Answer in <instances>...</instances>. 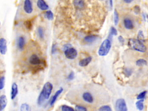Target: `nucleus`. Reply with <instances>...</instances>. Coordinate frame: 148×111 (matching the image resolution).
Returning <instances> with one entry per match:
<instances>
[{"instance_id": "obj_1", "label": "nucleus", "mask_w": 148, "mask_h": 111, "mask_svg": "<svg viewBox=\"0 0 148 111\" xmlns=\"http://www.w3.org/2000/svg\"><path fill=\"white\" fill-rule=\"evenodd\" d=\"M128 46L131 48L141 52H145L146 51L147 48L146 46L143 44V42L138 40V39H129Z\"/></svg>"}, {"instance_id": "obj_2", "label": "nucleus", "mask_w": 148, "mask_h": 111, "mask_svg": "<svg viewBox=\"0 0 148 111\" xmlns=\"http://www.w3.org/2000/svg\"><path fill=\"white\" fill-rule=\"evenodd\" d=\"M112 46L111 42L109 39H106L103 42L98 49V54L101 57L106 56L109 52Z\"/></svg>"}, {"instance_id": "obj_3", "label": "nucleus", "mask_w": 148, "mask_h": 111, "mask_svg": "<svg viewBox=\"0 0 148 111\" xmlns=\"http://www.w3.org/2000/svg\"><path fill=\"white\" fill-rule=\"evenodd\" d=\"M52 89H53L52 84L50 82H47L43 86L42 90L40 94L44 96L46 100H48L51 95Z\"/></svg>"}, {"instance_id": "obj_4", "label": "nucleus", "mask_w": 148, "mask_h": 111, "mask_svg": "<svg viewBox=\"0 0 148 111\" xmlns=\"http://www.w3.org/2000/svg\"><path fill=\"white\" fill-rule=\"evenodd\" d=\"M64 52L66 57L70 60L75 59L78 55V52L77 50L72 47H71L64 50Z\"/></svg>"}, {"instance_id": "obj_5", "label": "nucleus", "mask_w": 148, "mask_h": 111, "mask_svg": "<svg viewBox=\"0 0 148 111\" xmlns=\"http://www.w3.org/2000/svg\"><path fill=\"white\" fill-rule=\"evenodd\" d=\"M116 108L117 111H128L125 101L122 98L118 99L116 100Z\"/></svg>"}, {"instance_id": "obj_6", "label": "nucleus", "mask_w": 148, "mask_h": 111, "mask_svg": "<svg viewBox=\"0 0 148 111\" xmlns=\"http://www.w3.org/2000/svg\"><path fill=\"white\" fill-rule=\"evenodd\" d=\"M23 9L27 14H31L33 11V4L31 0H24L23 3Z\"/></svg>"}, {"instance_id": "obj_7", "label": "nucleus", "mask_w": 148, "mask_h": 111, "mask_svg": "<svg viewBox=\"0 0 148 111\" xmlns=\"http://www.w3.org/2000/svg\"><path fill=\"white\" fill-rule=\"evenodd\" d=\"M7 52V42L5 38L0 39V53L5 55Z\"/></svg>"}, {"instance_id": "obj_8", "label": "nucleus", "mask_w": 148, "mask_h": 111, "mask_svg": "<svg viewBox=\"0 0 148 111\" xmlns=\"http://www.w3.org/2000/svg\"><path fill=\"white\" fill-rule=\"evenodd\" d=\"M29 62L33 65H39L41 64V60L37 54H32L29 58Z\"/></svg>"}, {"instance_id": "obj_9", "label": "nucleus", "mask_w": 148, "mask_h": 111, "mask_svg": "<svg viewBox=\"0 0 148 111\" xmlns=\"http://www.w3.org/2000/svg\"><path fill=\"white\" fill-rule=\"evenodd\" d=\"M18 94V85L15 83H12L11 90V100H14L16 98Z\"/></svg>"}, {"instance_id": "obj_10", "label": "nucleus", "mask_w": 148, "mask_h": 111, "mask_svg": "<svg viewBox=\"0 0 148 111\" xmlns=\"http://www.w3.org/2000/svg\"><path fill=\"white\" fill-rule=\"evenodd\" d=\"M37 6L42 11H46L49 9V6L44 0H38Z\"/></svg>"}, {"instance_id": "obj_11", "label": "nucleus", "mask_w": 148, "mask_h": 111, "mask_svg": "<svg viewBox=\"0 0 148 111\" xmlns=\"http://www.w3.org/2000/svg\"><path fill=\"white\" fill-rule=\"evenodd\" d=\"M63 91V88L61 87L55 93L54 95H53V97H52V98H51V101L50 103V106H53V105L55 104V103L57 101V99L59 97V96L62 93Z\"/></svg>"}, {"instance_id": "obj_12", "label": "nucleus", "mask_w": 148, "mask_h": 111, "mask_svg": "<svg viewBox=\"0 0 148 111\" xmlns=\"http://www.w3.org/2000/svg\"><path fill=\"white\" fill-rule=\"evenodd\" d=\"M7 100L5 95H2L0 96V111L5 109L7 105Z\"/></svg>"}, {"instance_id": "obj_13", "label": "nucleus", "mask_w": 148, "mask_h": 111, "mask_svg": "<svg viewBox=\"0 0 148 111\" xmlns=\"http://www.w3.org/2000/svg\"><path fill=\"white\" fill-rule=\"evenodd\" d=\"M123 24L125 28L128 30H131L134 28V25L133 22L131 19L128 18H126L123 20Z\"/></svg>"}, {"instance_id": "obj_14", "label": "nucleus", "mask_w": 148, "mask_h": 111, "mask_svg": "<svg viewBox=\"0 0 148 111\" xmlns=\"http://www.w3.org/2000/svg\"><path fill=\"white\" fill-rule=\"evenodd\" d=\"M83 98L84 100L88 103H92L94 102V97L91 95V94L89 92H85L83 94Z\"/></svg>"}, {"instance_id": "obj_15", "label": "nucleus", "mask_w": 148, "mask_h": 111, "mask_svg": "<svg viewBox=\"0 0 148 111\" xmlns=\"http://www.w3.org/2000/svg\"><path fill=\"white\" fill-rule=\"evenodd\" d=\"M92 61L91 57H89L84 58L82 60H81L79 63V65L81 67H85L88 65Z\"/></svg>"}, {"instance_id": "obj_16", "label": "nucleus", "mask_w": 148, "mask_h": 111, "mask_svg": "<svg viewBox=\"0 0 148 111\" xmlns=\"http://www.w3.org/2000/svg\"><path fill=\"white\" fill-rule=\"evenodd\" d=\"M25 45V40L24 37L20 36L18 39V48L20 50H22L24 49Z\"/></svg>"}, {"instance_id": "obj_17", "label": "nucleus", "mask_w": 148, "mask_h": 111, "mask_svg": "<svg viewBox=\"0 0 148 111\" xmlns=\"http://www.w3.org/2000/svg\"><path fill=\"white\" fill-rule=\"evenodd\" d=\"M98 38V36L96 35H89L87 36L86 37H85L84 40L86 42H88V43H92L94 42H95Z\"/></svg>"}, {"instance_id": "obj_18", "label": "nucleus", "mask_w": 148, "mask_h": 111, "mask_svg": "<svg viewBox=\"0 0 148 111\" xmlns=\"http://www.w3.org/2000/svg\"><path fill=\"white\" fill-rule=\"evenodd\" d=\"M136 106L137 109L139 111H142L144 109V99H140L136 103Z\"/></svg>"}, {"instance_id": "obj_19", "label": "nucleus", "mask_w": 148, "mask_h": 111, "mask_svg": "<svg viewBox=\"0 0 148 111\" xmlns=\"http://www.w3.org/2000/svg\"><path fill=\"white\" fill-rule=\"evenodd\" d=\"M136 65L139 67L147 65V62L146 60H145L144 59H139L137 60L136 62Z\"/></svg>"}, {"instance_id": "obj_20", "label": "nucleus", "mask_w": 148, "mask_h": 111, "mask_svg": "<svg viewBox=\"0 0 148 111\" xmlns=\"http://www.w3.org/2000/svg\"><path fill=\"white\" fill-rule=\"evenodd\" d=\"M45 17L48 20H52L54 18L53 12L51 11H48L45 13Z\"/></svg>"}, {"instance_id": "obj_21", "label": "nucleus", "mask_w": 148, "mask_h": 111, "mask_svg": "<svg viewBox=\"0 0 148 111\" xmlns=\"http://www.w3.org/2000/svg\"><path fill=\"white\" fill-rule=\"evenodd\" d=\"M37 32L39 36V38L41 39H44V31L42 27H39L37 29Z\"/></svg>"}, {"instance_id": "obj_22", "label": "nucleus", "mask_w": 148, "mask_h": 111, "mask_svg": "<svg viewBox=\"0 0 148 111\" xmlns=\"http://www.w3.org/2000/svg\"><path fill=\"white\" fill-rule=\"evenodd\" d=\"M20 110L21 111H29L30 110V106L27 103H23L20 106Z\"/></svg>"}, {"instance_id": "obj_23", "label": "nucleus", "mask_w": 148, "mask_h": 111, "mask_svg": "<svg viewBox=\"0 0 148 111\" xmlns=\"http://www.w3.org/2000/svg\"><path fill=\"white\" fill-rule=\"evenodd\" d=\"M137 39L140 41H141L142 42H144L145 41V40L144 35L143 34L142 31H139L138 33Z\"/></svg>"}, {"instance_id": "obj_24", "label": "nucleus", "mask_w": 148, "mask_h": 111, "mask_svg": "<svg viewBox=\"0 0 148 111\" xmlns=\"http://www.w3.org/2000/svg\"><path fill=\"white\" fill-rule=\"evenodd\" d=\"M123 74L126 77H129L132 74V70L130 68H125L123 70Z\"/></svg>"}, {"instance_id": "obj_25", "label": "nucleus", "mask_w": 148, "mask_h": 111, "mask_svg": "<svg viewBox=\"0 0 148 111\" xmlns=\"http://www.w3.org/2000/svg\"><path fill=\"white\" fill-rule=\"evenodd\" d=\"M119 22V15L118 12L115 9L114 11V23L115 25H117Z\"/></svg>"}, {"instance_id": "obj_26", "label": "nucleus", "mask_w": 148, "mask_h": 111, "mask_svg": "<svg viewBox=\"0 0 148 111\" xmlns=\"http://www.w3.org/2000/svg\"><path fill=\"white\" fill-rule=\"evenodd\" d=\"M5 78L4 76L0 78V90L3 89L5 85Z\"/></svg>"}, {"instance_id": "obj_27", "label": "nucleus", "mask_w": 148, "mask_h": 111, "mask_svg": "<svg viewBox=\"0 0 148 111\" xmlns=\"http://www.w3.org/2000/svg\"><path fill=\"white\" fill-rule=\"evenodd\" d=\"M61 109V110L62 111H75V110L73 108L66 105H62Z\"/></svg>"}, {"instance_id": "obj_28", "label": "nucleus", "mask_w": 148, "mask_h": 111, "mask_svg": "<svg viewBox=\"0 0 148 111\" xmlns=\"http://www.w3.org/2000/svg\"><path fill=\"white\" fill-rule=\"evenodd\" d=\"M147 94V91H144L141 92L140 94H139L138 95L137 97V99L138 100H140V99H144L146 97V95Z\"/></svg>"}, {"instance_id": "obj_29", "label": "nucleus", "mask_w": 148, "mask_h": 111, "mask_svg": "<svg viewBox=\"0 0 148 111\" xmlns=\"http://www.w3.org/2000/svg\"><path fill=\"white\" fill-rule=\"evenodd\" d=\"M99 110L100 111H112V109H111V108L108 105H104V106L101 107Z\"/></svg>"}, {"instance_id": "obj_30", "label": "nucleus", "mask_w": 148, "mask_h": 111, "mask_svg": "<svg viewBox=\"0 0 148 111\" xmlns=\"http://www.w3.org/2000/svg\"><path fill=\"white\" fill-rule=\"evenodd\" d=\"M25 26L26 27L27 29L31 30L32 29V24L30 20H27L24 22Z\"/></svg>"}, {"instance_id": "obj_31", "label": "nucleus", "mask_w": 148, "mask_h": 111, "mask_svg": "<svg viewBox=\"0 0 148 111\" xmlns=\"http://www.w3.org/2000/svg\"><path fill=\"white\" fill-rule=\"evenodd\" d=\"M118 35V31L114 27H111L110 29V36H116Z\"/></svg>"}, {"instance_id": "obj_32", "label": "nucleus", "mask_w": 148, "mask_h": 111, "mask_svg": "<svg viewBox=\"0 0 148 111\" xmlns=\"http://www.w3.org/2000/svg\"><path fill=\"white\" fill-rule=\"evenodd\" d=\"M75 110L78 111H86L87 109L83 106H80V105H76L75 107Z\"/></svg>"}, {"instance_id": "obj_33", "label": "nucleus", "mask_w": 148, "mask_h": 111, "mask_svg": "<svg viewBox=\"0 0 148 111\" xmlns=\"http://www.w3.org/2000/svg\"><path fill=\"white\" fill-rule=\"evenodd\" d=\"M67 78H68V79L69 81H72L73 79H74V78H75V73H74V72H73V71L71 72Z\"/></svg>"}, {"instance_id": "obj_34", "label": "nucleus", "mask_w": 148, "mask_h": 111, "mask_svg": "<svg viewBox=\"0 0 148 111\" xmlns=\"http://www.w3.org/2000/svg\"><path fill=\"white\" fill-rule=\"evenodd\" d=\"M57 45L55 44H53V45L52 46V48H51V54H54L57 52Z\"/></svg>"}, {"instance_id": "obj_35", "label": "nucleus", "mask_w": 148, "mask_h": 111, "mask_svg": "<svg viewBox=\"0 0 148 111\" xmlns=\"http://www.w3.org/2000/svg\"><path fill=\"white\" fill-rule=\"evenodd\" d=\"M134 11L136 14H139L140 11V9L139 7L138 6V5L135 6L134 8Z\"/></svg>"}, {"instance_id": "obj_36", "label": "nucleus", "mask_w": 148, "mask_h": 111, "mask_svg": "<svg viewBox=\"0 0 148 111\" xmlns=\"http://www.w3.org/2000/svg\"><path fill=\"white\" fill-rule=\"evenodd\" d=\"M118 40L119 42H120V43H122V44H124V39H123V37H122V36H120L118 37Z\"/></svg>"}, {"instance_id": "obj_37", "label": "nucleus", "mask_w": 148, "mask_h": 111, "mask_svg": "<svg viewBox=\"0 0 148 111\" xmlns=\"http://www.w3.org/2000/svg\"><path fill=\"white\" fill-rule=\"evenodd\" d=\"M71 47H72V45L70 44H65V45H64V50H65V49H67V48H71Z\"/></svg>"}, {"instance_id": "obj_38", "label": "nucleus", "mask_w": 148, "mask_h": 111, "mask_svg": "<svg viewBox=\"0 0 148 111\" xmlns=\"http://www.w3.org/2000/svg\"><path fill=\"white\" fill-rule=\"evenodd\" d=\"M123 1L125 2V3H127V4H130L131 2L133 1V0H123Z\"/></svg>"}, {"instance_id": "obj_39", "label": "nucleus", "mask_w": 148, "mask_h": 111, "mask_svg": "<svg viewBox=\"0 0 148 111\" xmlns=\"http://www.w3.org/2000/svg\"><path fill=\"white\" fill-rule=\"evenodd\" d=\"M110 8L111 9H112L113 7V0H110Z\"/></svg>"}, {"instance_id": "obj_40", "label": "nucleus", "mask_w": 148, "mask_h": 111, "mask_svg": "<svg viewBox=\"0 0 148 111\" xmlns=\"http://www.w3.org/2000/svg\"><path fill=\"white\" fill-rule=\"evenodd\" d=\"M100 1H104V0H100Z\"/></svg>"}]
</instances>
